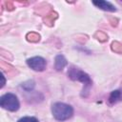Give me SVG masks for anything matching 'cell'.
Listing matches in <instances>:
<instances>
[{
  "label": "cell",
  "instance_id": "obj_9",
  "mask_svg": "<svg viewBox=\"0 0 122 122\" xmlns=\"http://www.w3.org/2000/svg\"><path fill=\"white\" fill-rule=\"evenodd\" d=\"M17 122H39L37 118L33 117V116H24L22 118H20Z\"/></svg>",
  "mask_w": 122,
  "mask_h": 122
},
{
  "label": "cell",
  "instance_id": "obj_3",
  "mask_svg": "<svg viewBox=\"0 0 122 122\" xmlns=\"http://www.w3.org/2000/svg\"><path fill=\"white\" fill-rule=\"evenodd\" d=\"M0 106L7 111L16 112L20 107V103H19V100L15 94L8 92V93H5L4 95L1 96Z\"/></svg>",
  "mask_w": 122,
  "mask_h": 122
},
{
  "label": "cell",
  "instance_id": "obj_10",
  "mask_svg": "<svg viewBox=\"0 0 122 122\" xmlns=\"http://www.w3.org/2000/svg\"><path fill=\"white\" fill-rule=\"evenodd\" d=\"M2 85H1V87H3L4 85H5V78H4V75H3V73H2Z\"/></svg>",
  "mask_w": 122,
  "mask_h": 122
},
{
  "label": "cell",
  "instance_id": "obj_2",
  "mask_svg": "<svg viewBox=\"0 0 122 122\" xmlns=\"http://www.w3.org/2000/svg\"><path fill=\"white\" fill-rule=\"evenodd\" d=\"M51 113L56 120L65 121L72 116L73 109L69 104L63 102H56L51 106Z\"/></svg>",
  "mask_w": 122,
  "mask_h": 122
},
{
  "label": "cell",
  "instance_id": "obj_5",
  "mask_svg": "<svg viewBox=\"0 0 122 122\" xmlns=\"http://www.w3.org/2000/svg\"><path fill=\"white\" fill-rule=\"evenodd\" d=\"M92 4L103 10H107V11H115L116 10V8L111 2H108V1L97 0V1H93Z\"/></svg>",
  "mask_w": 122,
  "mask_h": 122
},
{
  "label": "cell",
  "instance_id": "obj_1",
  "mask_svg": "<svg viewBox=\"0 0 122 122\" xmlns=\"http://www.w3.org/2000/svg\"><path fill=\"white\" fill-rule=\"evenodd\" d=\"M68 76L74 81H79L81 83H83L84 88L82 90V96H87L88 92L90 91V88L92 85V79L90 78V76L83 71H81L78 68L75 67H71L68 71Z\"/></svg>",
  "mask_w": 122,
  "mask_h": 122
},
{
  "label": "cell",
  "instance_id": "obj_4",
  "mask_svg": "<svg viewBox=\"0 0 122 122\" xmlns=\"http://www.w3.org/2000/svg\"><path fill=\"white\" fill-rule=\"evenodd\" d=\"M28 66L35 71H43L47 67L46 60L41 56H33L27 60Z\"/></svg>",
  "mask_w": 122,
  "mask_h": 122
},
{
  "label": "cell",
  "instance_id": "obj_6",
  "mask_svg": "<svg viewBox=\"0 0 122 122\" xmlns=\"http://www.w3.org/2000/svg\"><path fill=\"white\" fill-rule=\"evenodd\" d=\"M68 62L66 60V58L64 57V55L62 54H58L56 57H55V63H54V66H55V69L57 71H61L63 70L66 66H67Z\"/></svg>",
  "mask_w": 122,
  "mask_h": 122
},
{
  "label": "cell",
  "instance_id": "obj_7",
  "mask_svg": "<svg viewBox=\"0 0 122 122\" xmlns=\"http://www.w3.org/2000/svg\"><path fill=\"white\" fill-rule=\"evenodd\" d=\"M109 101L111 103H117L119 101H122V90H115L111 92Z\"/></svg>",
  "mask_w": 122,
  "mask_h": 122
},
{
  "label": "cell",
  "instance_id": "obj_8",
  "mask_svg": "<svg viewBox=\"0 0 122 122\" xmlns=\"http://www.w3.org/2000/svg\"><path fill=\"white\" fill-rule=\"evenodd\" d=\"M22 87H23V88H24L26 91L30 92V91L33 89V87H34V82H33L32 80H30V81L25 82L24 84H22Z\"/></svg>",
  "mask_w": 122,
  "mask_h": 122
}]
</instances>
